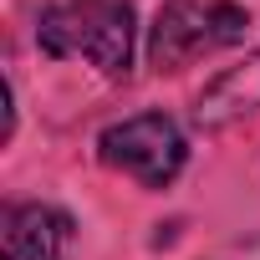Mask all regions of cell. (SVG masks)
Here are the masks:
<instances>
[{"label":"cell","mask_w":260,"mask_h":260,"mask_svg":"<svg viewBox=\"0 0 260 260\" xmlns=\"http://www.w3.org/2000/svg\"><path fill=\"white\" fill-rule=\"evenodd\" d=\"M72 219L56 204H11L6 209V260H67Z\"/></svg>","instance_id":"4"},{"label":"cell","mask_w":260,"mask_h":260,"mask_svg":"<svg viewBox=\"0 0 260 260\" xmlns=\"http://www.w3.org/2000/svg\"><path fill=\"white\" fill-rule=\"evenodd\" d=\"M133 11L127 0H67L41 11L36 41L46 56H82L107 77H122L133 67Z\"/></svg>","instance_id":"1"},{"label":"cell","mask_w":260,"mask_h":260,"mask_svg":"<svg viewBox=\"0 0 260 260\" xmlns=\"http://www.w3.org/2000/svg\"><path fill=\"white\" fill-rule=\"evenodd\" d=\"M245 112H260V51H255L245 67L224 72V77L199 97V107H194L199 127H230V122L245 117Z\"/></svg>","instance_id":"5"},{"label":"cell","mask_w":260,"mask_h":260,"mask_svg":"<svg viewBox=\"0 0 260 260\" xmlns=\"http://www.w3.org/2000/svg\"><path fill=\"white\" fill-rule=\"evenodd\" d=\"M245 31H250V11L235 0H169L148 36V61L158 72H179L219 46L245 41Z\"/></svg>","instance_id":"2"},{"label":"cell","mask_w":260,"mask_h":260,"mask_svg":"<svg viewBox=\"0 0 260 260\" xmlns=\"http://www.w3.org/2000/svg\"><path fill=\"white\" fill-rule=\"evenodd\" d=\"M97 153H102L107 169L138 179L143 189H164V184L179 179L189 143H184V127L169 112H138V117H122V122L102 127Z\"/></svg>","instance_id":"3"}]
</instances>
